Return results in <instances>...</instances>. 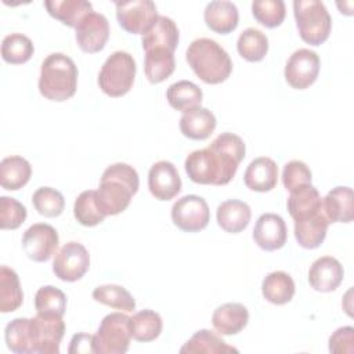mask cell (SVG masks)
<instances>
[{
  "label": "cell",
  "mask_w": 354,
  "mask_h": 354,
  "mask_svg": "<svg viewBox=\"0 0 354 354\" xmlns=\"http://www.w3.org/2000/svg\"><path fill=\"white\" fill-rule=\"evenodd\" d=\"M245 153L243 140L225 131L218 134L207 148L196 149L187 156L185 173L196 184L225 185L234 178Z\"/></svg>",
  "instance_id": "6da1fadb"
},
{
  "label": "cell",
  "mask_w": 354,
  "mask_h": 354,
  "mask_svg": "<svg viewBox=\"0 0 354 354\" xmlns=\"http://www.w3.org/2000/svg\"><path fill=\"white\" fill-rule=\"evenodd\" d=\"M138 185V173L133 166L122 162L108 166L101 176L98 189H95L98 207L105 216L122 213L130 205Z\"/></svg>",
  "instance_id": "7a4b0ae2"
},
{
  "label": "cell",
  "mask_w": 354,
  "mask_h": 354,
  "mask_svg": "<svg viewBox=\"0 0 354 354\" xmlns=\"http://www.w3.org/2000/svg\"><path fill=\"white\" fill-rule=\"evenodd\" d=\"M185 58L194 73L207 84L223 83L232 72L228 53L213 39L194 40L187 48Z\"/></svg>",
  "instance_id": "3957f363"
},
{
  "label": "cell",
  "mask_w": 354,
  "mask_h": 354,
  "mask_svg": "<svg viewBox=\"0 0 354 354\" xmlns=\"http://www.w3.org/2000/svg\"><path fill=\"white\" fill-rule=\"evenodd\" d=\"M77 66L73 59L62 53L47 55L39 76L40 94L51 101H66L76 93Z\"/></svg>",
  "instance_id": "277c9868"
},
{
  "label": "cell",
  "mask_w": 354,
  "mask_h": 354,
  "mask_svg": "<svg viewBox=\"0 0 354 354\" xmlns=\"http://www.w3.org/2000/svg\"><path fill=\"white\" fill-rule=\"evenodd\" d=\"M293 14L299 35L307 44L319 46L329 37L332 18L322 1L295 0Z\"/></svg>",
  "instance_id": "5b68a950"
},
{
  "label": "cell",
  "mask_w": 354,
  "mask_h": 354,
  "mask_svg": "<svg viewBox=\"0 0 354 354\" xmlns=\"http://www.w3.org/2000/svg\"><path fill=\"white\" fill-rule=\"evenodd\" d=\"M136 61L126 51L112 53L101 66L98 86L109 97H122L130 91L136 79Z\"/></svg>",
  "instance_id": "8992f818"
},
{
  "label": "cell",
  "mask_w": 354,
  "mask_h": 354,
  "mask_svg": "<svg viewBox=\"0 0 354 354\" xmlns=\"http://www.w3.org/2000/svg\"><path fill=\"white\" fill-rule=\"evenodd\" d=\"M131 340L130 317L123 313L105 315L94 335L95 354H124Z\"/></svg>",
  "instance_id": "52a82bcc"
},
{
  "label": "cell",
  "mask_w": 354,
  "mask_h": 354,
  "mask_svg": "<svg viewBox=\"0 0 354 354\" xmlns=\"http://www.w3.org/2000/svg\"><path fill=\"white\" fill-rule=\"evenodd\" d=\"M65 333L62 315L55 313H36L30 318L32 354H58Z\"/></svg>",
  "instance_id": "ba28073f"
},
{
  "label": "cell",
  "mask_w": 354,
  "mask_h": 354,
  "mask_svg": "<svg viewBox=\"0 0 354 354\" xmlns=\"http://www.w3.org/2000/svg\"><path fill=\"white\" fill-rule=\"evenodd\" d=\"M116 19L122 29L133 35H144L158 19V10L151 0L116 1Z\"/></svg>",
  "instance_id": "9c48e42d"
},
{
  "label": "cell",
  "mask_w": 354,
  "mask_h": 354,
  "mask_svg": "<svg viewBox=\"0 0 354 354\" xmlns=\"http://www.w3.org/2000/svg\"><path fill=\"white\" fill-rule=\"evenodd\" d=\"M90 267V254L87 249L76 242H66L57 253L53 261V272L65 282L79 281Z\"/></svg>",
  "instance_id": "30bf717a"
},
{
  "label": "cell",
  "mask_w": 354,
  "mask_h": 354,
  "mask_svg": "<svg viewBox=\"0 0 354 354\" xmlns=\"http://www.w3.org/2000/svg\"><path fill=\"white\" fill-rule=\"evenodd\" d=\"M171 220L181 231L199 232L210 221L207 202L198 195H185L174 202Z\"/></svg>",
  "instance_id": "8fae6325"
},
{
  "label": "cell",
  "mask_w": 354,
  "mask_h": 354,
  "mask_svg": "<svg viewBox=\"0 0 354 354\" xmlns=\"http://www.w3.org/2000/svg\"><path fill=\"white\" fill-rule=\"evenodd\" d=\"M319 57L310 48L296 50L285 65V79L289 86L297 90L310 87L319 73Z\"/></svg>",
  "instance_id": "7c38bea8"
},
{
  "label": "cell",
  "mask_w": 354,
  "mask_h": 354,
  "mask_svg": "<svg viewBox=\"0 0 354 354\" xmlns=\"http://www.w3.org/2000/svg\"><path fill=\"white\" fill-rule=\"evenodd\" d=\"M58 242L59 236L53 225L36 223L24 232L22 249L30 260L43 263L55 253Z\"/></svg>",
  "instance_id": "4fadbf2b"
},
{
  "label": "cell",
  "mask_w": 354,
  "mask_h": 354,
  "mask_svg": "<svg viewBox=\"0 0 354 354\" xmlns=\"http://www.w3.org/2000/svg\"><path fill=\"white\" fill-rule=\"evenodd\" d=\"M76 29V43L84 53L94 54L101 51L109 39V22L104 14L91 11Z\"/></svg>",
  "instance_id": "5bb4252c"
},
{
  "label": "cell",
  "mask_w": 354,
  "mask_h": 354,
  "mask_svg": "<svg viewBox=\"0 0 354 354\" xmlns=\"http://www.w3.org/2000/svg\"><path fill=\"white\" fill-rule=\"evenodd\" d=\"M148 188L158 201H170L181 191V178L176 166L169 160L153 163L148 171Z\"/></svg>",
  "instance_id": "9a60e30c"
},
{
  "label": "cell",
  "mask_w": 354,
  "mask_h": 354,
  "mask_svg": "<svg viewBox=\"0 0 354 354\" xmlns=\"http://www.w3.org/2000/svg\"><path fill=\"white\" fill-rule=\"evenodd\" d=\"M288 232L283 218L275 213L261 214L253 228V239L266 252L281 249L286 243Z\"/></svg>",
  "instance_id": "2e32d148"
},
{
  "label": "cell",
  "mask_w": 354,
  "mask_h": 354,
  "mask_svg": "<svg viewBox=\"0 0 354 354\" xmlns=\"http://www.w3.org/2000/svg\"><path fill=\"white\" fill-rule=\"evenodd\" d=\"M344 270L340 261L332 256L317 259L308 270V282L318 292H332L343 281Z\"/></svg>",
  "instance_id": "e0dca14e"
},
{
  "label": "cell",
  "mask_w": 354,
  "mask_h": 354,
  "mask_svg": "<svg viewBox=\"0 0 354 354\" xmlns=\"http://www.w3.org/2000/svg\"><path fill=\"white\" fill-rule=\"evenodd\" d=\"M245 185L256 192H267L278 183V166L267 156L253 159L243 174Z\"/></svg>",
  "instance_id": "ac0fdd59"
},
{
  "label": "cell",
  "mask_w": 354,
  "mask_h": 354,
  "mask_svg": "<svg viewBox=\"0 0 354 354\" xmlns=\"http://www.w3.org/2000/svg\"><path fill=\"white\" fill-rule=\"evenodd\" d=\"M322 209L329 223H351L354 217L353 189L346 185L332 188L322 199Z\"/></svg>",
  "instance_id": "d6986e66"
},
{
  "label": "cell",
  "mask_w": 354,
  "mask_h": 354,
  "mask_svg": "<svg viewBox=\"0 0 354 354\" xmlns=\"http://www.w3.org/2000/svg\"><path fill=\"white\" fill-rule=\"evenodd\" d=\"M178 28L176 22L165 15H159L149 30L142 35L141 44L145 51L152 48H166L171 53L178 44Z\"/></svg>",
  "instance_id": "ffe728a7"
},
{
  "label": "cell",
  "mask_w": 354,
  "mask_h": 354,
  "mask_svg": "<svg viewBox=\"0 0 354 354\" xmlns=\"http://www.w3.org/2000/svg\"><path fill=\"white\" fill-rule=\"evenodd\" d=\"M249 321V311L241 303H225L218 306L213 315L212 324L220 335H236L239 333Z\"/></svg>",
  "instance_id": "44dd1931"
},
{
  "label": "cell",
  "mask_w": 354,
  "mask_h": 354,
  "mask_svg": "<svg viewBox=\"0 0 354 354\" xmlns=\"http://www.w3.org/2000/svg\"><path fill=\"white\" fill-rule=\"evenodd\" d=\"M207 28L220 35H227L235 30L239 21V12L232 1L214 0L210 1L203 12Z\"/></svg>",
  "instance_id": "7402d4cb"
},
{
  "label": "cell",
  "mask_w": 354,
  "mask_h": 354,
  "mask_svg": "<svg viewBox=\"0 0 354 354\" xmlns=\"http://www.w3.org/2000/svg\"><path fill=\"white\" fill-rule=\"evenodd\" d=\"M286 206L295 221L303 220L322 210V198L313 184H304L290 191Z\"/></svg>",
  "instance_id": "603a6c76"
},
{
  "label": "cell",
  "mask_w": 354,
  "mask_h": 354,
  "mask_svg": "<svg viewBox=\"0 0 354 354\" xmlns=\"http://www.w3.org/2000/svg\"><path fill=\"white\" fill-rule=\"evenodd\" d=\"M216 116L203 106L187 111L180 118V130L183 136L191 140H206L216 129Z\"/></svg>",
  "instance_id": "cb8c5ba5"
},
{
  "label": "cell",
  "mask_w": 354,
  "mask_h": 354,
  "mask_svg": "<svg viewBox=\"0 0 354 354\" xmlns=\"http://www.w3.org/2000/svg\"><path fill=\"white\" fill-rule=\"evenodd\" d=\"M252 217L250 207L246 202L239 199H228L218 205L216 218L217 224L230 234L242 232Z\"/></svg>",
  "instance_id": "d4e9b609"
},
{
  "label": "cell",
  "mask_w": 354,
  "mask_h": 354,
  "mask_svg": "<svg viewBox=\"0 0 354 354\" xmlns=\"http://www.w3.org/2000/svg\"><path fill=\"white\" fill-rule=\"evenodd\" d=\"M328 225L329 220L322 209L314 216L295 221V238L301 248L315 249L324 242L328 232Z\"/></svg>",
  "instance_id": "484cf974"
},
{
  "label": "cell",
  "mask_w": 354,
  "mask_h": 354,
  "mask_svg": "<svg viewBox=\"0 0 354 354\" xmlns=\"http://www.w3.org/2000/svg\"><path fill=\"white\" fill-rule=\"evenodd\" d=\"M44 6L53 18L71 28H76L93 11L91 3L86 0H47Z\"/></svg>",
  "instance_id": "4316f807"
},
{
  "label": "cell",
  "mask_w": 354,
  "mask_h": 354,
  "mask_svg": "<svg viewBox=\"0 0 354 354\" xmlns=\"http://www.w3.org/2000/svg\"><path fill=\"white\" fill-rule=\"evenodd\" d=\"M30 176L32 166L22 156H7L0 162V184L4 189L18 191L28 184Z\"/></svg>",
  "instance_id": "83f0119b"
},
{
  "label": "cell",
  "mask_w": 354,
  "mask_h": 354,
  "mask_svg": "<svg viewBox=\"0 0 354 354\" xmlns=\"http://www.w3.org/2000/svg\"><path fill=\"white\" fill-rule=\"evenodd\" d=\"M296 286L292 277L285 271H272L263 279L261 293L272 304L282 306L292 300Z\"/></svg>",
  "instance_id": "f1b7e54d"
},
{
  "label": "cell",
  "mask_w": 354,
  "mask_h": 354,
  "mask_svg": "<svg viewBox=\"0 0 354 354\" xmlns=\"http://www.w3.org/2000/svg\"><path fill=\"white\" fill-rule=\"evenodd\" d=\"M181 354H225V353H238V348L227 344L217 333L201 329L195 332L189 340L184 343L180 348Z\"/></svg>",
  "instance_id": "f546056e"
},
{
  "label": "cell",
  "mask_w": 354,
  "mask_h": 354,
  "mask_svg": "<svg viewBox=\"0 0 354 354\" xmlns=\"http://www.w3.org/2000/svg\"><path fill=\"white\" fill-rule=\"evenodd\" d=\"M174 53L166 48H152L145 51L144 72L149 83H162L174 72Z\"/></svg>",
  "instance_id": "4dcf8cb0"
},
{
  "label": "cell",
  "mask_w": 354,
  "mask_h": 354,
  "mask_svg": "<svg viewBox=\"0 0 354 354\" xmlns=\"http://www.w3.org/2000/svg\"><path fill=\"white\" fill-rule=\"evenodd\" d=\"M166 98L171 108L184 113L196 106H201L203 94L195 83L189 80H180L169 86L166 91Z\"/></svg>",
  "instance_id": "1f68e13d"
},
{
  "label": "cell",
  "mask_w": 354,
  "mask_h": 354,
  "mask_svg": "<svg viewBox=\"0 0 354 354\" xmlns=\"http://www.w3.org/2000/svg\"><path fill=\"white\" fill-rule=\"evenodd\" d=\"M24 301L18 274L7 267H0V313H11L19 308Z\"/></svg>",
  "instance_id": "d6a6232c"
},
{
  "label": "cell",
  "mask_w": 354,
  "mask_h": 354,
  "mask_svg": "<svg viewBox=\"0 0 354 354\" xmlns=\"http://www.w3.org/2000/svg\"><path fill=\"white\" fill-rule=\"evenodd\" d=\"M163 328L160 315L153 310H141L130 317V332L131 337L137 342H152L155 340Z\"/></svg>",
  "instance_id": "836d02e7"
},
{
  "label": "cell",
  "mask_w": 354,
  "mask_h": 354,
  "mask_svg": "<svg viewBox=\"0 0 354 354\" xmlns=\"http://www.w3.org/2000/svg\"><path fill=\"white\" fill-rule=\"evenodd\" d=\"M236 50L243 59L249 62H259L268 51V37L256 28H248L239 35Z\"/></svg>",
  "instance_id": "e575fe53"
},
{
  "label": "cell",
  "mask_w": 354,
  "mask_h": 354,
  "mask_svg": "<svg viewBox=\"0 0 354 354\" xmlns=\"http://www.w3.org/2000/svg\"><path fill=\"white\" fill-rule=\"evenodd\" d=\"M91 296L95 301L109 306L115 310L130 313L136 308L134 297L126 288L120 285H100L93 290Z\"/></svg>",
  "instance_id": "d590c367"
},
{
  "label": "cell",
  "mask_w": 354,
  "mask_h": 354,
  "mask_svg": "<svg viewBox=\"0 0 354 354\" xmlns=\"http://www.w3.org/2000/svg\"><path fill=\"white\" fill-rule=\"evenodd\" d=\"M4 339L8 350L15 354H32L30 318L19 317L7 324Z\"/></svg>",
  "instance_id": "8d00e7d4"
},
{
  "label": "cell",
  "mask_w": 354,
  "mask_h": 354,
  "mask_svg": "<svg viewBox=\"0 0 354 354\" xmlns=\"http://www.w3.org/2000/svg\"><path fill=\"white\" fill-rule=\"evenodd\" d=\"M33 53L32 40L22 33L7 35L1 41V57L7 64H25L32 58Z\"/></svg>",
  "instance_id": "74e56055"
},
{
  "label": "cell",
  "mask_w": 354,
  "mask_h": 354,
  "mask_svg": "<svg viewBox=\"0 0 354 354\" xmlns=\"http://www.w3.org/2000/svg\"><path fill=\"white\" fill-rule=\"evenodd\" d=\"M73 214L77 223L84 227H94L102 223L104 218L106 217L98 207L94 189L83 191L76 198L73 205Z\"/></svg>",
  "instance_id": "f35d334b"
},
{
  "label": "cell",
  "mask_w": 354,
  "mask_h": 354,
  "mask_svg": "<svg viewBox=\"0 0 354 354\" xmlns=\"http://www.w3.org/2000/svg\"><path fill=\"white\" fill-rule=\"evenodd\" d=\"M252 14L263 26L277 28L283 22L286 8L282 0H254L252 3Z\"/></svg>",
  "instance_id": "ab89813d"
},
{
  "label": "cell",
  "mask_w": 354,
  "mask_h": 354,
  "mask_svg": "<svg viewBox=\"0 0 354 354\" xmlns=\"http://www.w3.org/2000/svg\"><path fill=\"white\" fill-rule=\"evenodd\" d=\"M32 202L39 214L44 217H58L65 207L62 194L51 187H40L35 191Z\"/></svg>",
  "instance_id": "60d3db41"
},
{
  "label": "cell",
  "mask_w": 354,
  "mask_h": 354,
  "mask_svg": "<svg viewBox=\"0 0 354 354\" xmlns=\"http://www.w3.org/2000/svg\"><path fill=\"white\" fill-rule=\"evenodd\" d=\"M35 308L39 313H55L64 315L66 310V296L55 286H41L35 295Z\"/></svg>",
  "instance_id": "b9f144b4"
},
{
  "label": "cell",
  "mask_w": 354,
  "mask_h": 354,
  "mask_svg": "<svg viewBox=\"0 0 354 354\" xmlns=\"http://www.w3.org/2000/svg\"><path fill=\"white\" fill-rule=\"evenodd\" d=\"M26 220V207L15 198H0V228L17 230Z\"/></svg>",
  "instance_id": "7bdbcfd3"
},
{
  "label": "cell",
  "mask_w": 354,
  "mask_h": 354,
  "mask_svg": "<svg viewBox=\"0 0 354 354\" xmlns=\"http://www.w3.org/2000/svg\"><path fill=\"white\" fill-rule=\"evenodd\" d=\"M313 174L308 166L297 159L288 162L282 170V184L290 192L304 184H311Z\"/></svg>",
  "instance_id": "ee69618b"
},
{
  "label": "cell",
  "mask_w": 354,
  "mask_h": 354,
  "mask_svg": "<svg viewBox=\"0 0 354 354\" xmlns=\"http://www.w3.org/2000/svg\"><path fill=\"white\" fill-rule=\"evenodd\" d=\"M329 351L333 354H353L354 351V328L342 326L329 337Z\"/></svg>",
  "instance_id": "f6af8a7d"
},
{
  "label": "cell",
  "mask_w": 354,
  "mask_h": 354,
  "mask_svg": "<svg viewBox=\"0 0 354 354\" xmlns=\"http://www.w3.org/2000/svg\"><path fill=\"white\" fill-rule=\"evenodd\" d=\"M93 342H94V335H87V333H77V335H73L68 351H69L71 354H80V353L87 354V353H94Z\"/></svg>",
  "instance_id": "bcb514c9"
}]
</instances>
